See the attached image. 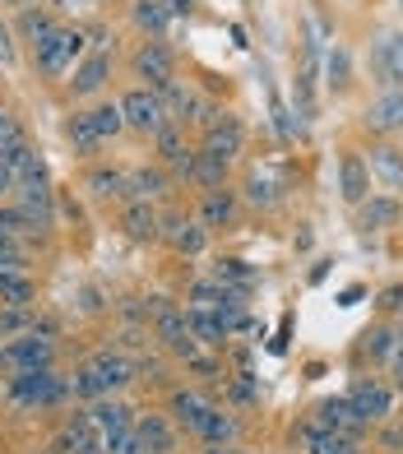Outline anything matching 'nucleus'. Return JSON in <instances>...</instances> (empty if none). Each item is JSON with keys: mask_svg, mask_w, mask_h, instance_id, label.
<instances>
[{"mask_svg": "<svg viewBox=\"0 0 403 454\" xmlns=\"http://www.w3.org/2000/svg\"><path fill=\"white\" fill-rule=\"evenodd\" d=\"M24 218H28L33 227H51V218H56V204H51V185H47V172L24 181Z\"/></svg>", "mask_w": 403, "mask_h": 454, "instance_id": "nucleus-9", "label": "nucleus"}, {"mask_svg": "<svg viewBox=\"0 0 403 454\" xmlns=\"http://www.w3.org/2000/svg\"><path fill=\"white\" fill-rule=\"evenodd\" d=\"M380 60L390 66V74H394V79H403V33L385 37V47H380Z\"/></svg>", "mask_w": 403, "mask_h": 454, "instance_id": "nucleus-39", "label": "nucleus"}, {"mask_svg": "<svg viewBox=\"0 0 403 454\" xmlns=\"http://www.w3.org/2000/svg\"><path fill=\"white\" fill-rule=\"evenodd\" d=\"M158 98H163V112H176V116H190V112H199L195 93H190V89H181L176 79H167V84H158Z\"/></svg>", "mask_w": 403, "mask_h": 454, "instance_id": "nucleus-27", "label": "nucleus"}, {"mask_svg": "<svg viewBox=\"0 0 403 454\" xmlns=\"http://www.w3.org/2000/svg\"><path fill=\"white\" fill-rule=\"evenodd\" d=\"M172 10L163 5V0H135V24L139 28H149V33H163L167 24H172Z\"/></svg>", "mask_w": 403, "mask_h": 454, "instance_id": "nucleus-25", "label": "nucleus"}, {"mask_svg": "<svg viewBox=\"0 0 403 454\" xmlns=\"http://www.w3.org/2000/svg\"><path fill=\"white\" fill-rule=\"evenodd\" d=\"M399 348H403V329H399Z\"/></svg>", "mask_w": 403, "mask_h": 454, "instance_id": "nucleus-51", "label": "nucleus"}, {"mask_svg": "<svg viewBox=\"0 0 403 454\" xmlns=\"http://www.w3.org/2000/svg\"><path fill=\"white\" fill-rule=\"evenodd\" d=\"M172 412H176V422L181 427H190V431H199V427H205V418H209V403L205 399H199V395H190V389H181V395L172 399Z\"/></svg>", "mask_w": 403, "mask_h": 454, "instance_id": "nucleus-18", "label": "nucleus"}, {"mask_svg": "<svg viewBox=\"0 0 403 454\" xmlns=\"http://www.w3.org/2000/svg\"><path fill=\"white\" fill-rule=\"evenodd\" d=\"M158 144H163V158L172 162L176 172H190V168H195V153L186 149V144H181V135H176L172 126H163V130H158Z\"/></svg>", "mask_w": 403, "mask_h": 454, "instance_id": "nucleus-26", "label": "nucleus"}, {"mask_svg": "<svg viewBox=\"0 0 403 454\" xmlns=\"http://www.w3.org/2000/svg\"><path fill=\"white\" fill-rule=\"evenodd\" d=\"M107 74H112V60H107V56H89L84 66L74 70L70 89H74V93H97V89L107 84Z\"/></svg>", "mask_w": 403, "mask_h": 454, "instance_id": "nucleus-17", "label": "nucleus"}, {"mask_svg": "<svg viewBox=\"0 0 403 454\" xmlns=\"http://www.w3.org/2000/svg\"><path fill=\"white\" fill-rule=\"evenodd\" d=\"M135 70L149 79V84L158 89V84H167L172 79V56H167V47H158V43H149L144 51L135 56Z\"/></svg>", "mask_w": 403, "mask_h": 454, "instance_id": "nucleus-14", "label": "nucleus"}, {"mask_svg": "<svg viewBox=\"0 0 403 454\" xmlns=\"http://www.w3.org/2000/svg\"><path fill=\"white\" fill-rule=\"evenodd\" d=\"M120 116H126V126L144 130V135H158L167 126V112H163V98L149 93V89H130L120 98Z\"/></svg>", "mask_w": 403, "mask_h": 454, "instance_id": "nucleus-2", "label": "nucleus"}, {"mask_svg": "<svg viewBox=\"0 0 403 454\" xmlns=\"http://www.w3.org/2000/svg\"><path fill=\"white\" fill-rule=\"evenodd\" d=\"M93 371H97V380H103V389H120L130 376H135V366L120 357V353H97L93 362H89Z\"/></svg>", "mask_w": 403, "mask_h": 454, "instance_id": "nucleus-16", "label": "nucleus"}, {"mask_svg": "<svg viewBox=\"0 0 403 454\" xmlns=\"http://www.w3.org/2000/svg\"><path fill=\"white\" fill-rule=\"evenodd\" d=\"M10 5H28V0H10Z\"/></svg>", "mask_w": 403, "mask_h": 454, "instance_id": "nucleus-50", "label": "nucleus"}, {"mask_svg": "<svg viewBox=\"0 0 403 454\" xmlns=\"http://www.w3.org/2000/svg\"><path fill=\"white\" fill-rule=\"evenodd\" d=\"M186 325H190L195 343H223V339H228L223 325H218V316L205 311V306H190V311H186Z\"/></svg>", "mask_w": 403, "mask_h": 454, "instance_id": "nucleus-20", "label": "nucleus"}, {"mask_svg": "<svg viewBox=\"0 0 403 454\" xmlns=\"http://www.w3.org/2000/svg\"><path fill=\"white\" fill-rule=\"evenodd\" d=\"M66 445H74V454H107V441H103V431L93 427L89 412H79L66 427Z\"/></svg>", "mask_w": 403, "mask_h": 454, "instance_id": "nucleus-12", "label": "nucleus"}, {"mask_svg": "<svg viewBox=\"0 0 403 454\" xmlns=\"http://www.w3.org/2000/svg\"><path fill=\"white\" fill-rule=\"evenodd\" d=\"M329 74H334V84H348V56L344 51L329 56Z\"/></svg>", "mask_w": 403, "mask_h": 454, "instance_id": "nucleus-43", "label": "nucleus"}, {"mask_svg": "<svg viewBox=\"0 0 403 454\" xmlns=\"http://www.w3.org/2000/svg\"><path fill=\"white\" fill-rule=\"evenodd\" d=\"M79 51H84V37L70 33V28H51L43 43H37V66H43L47 74H60Z\"/></svg>", "mask_w": 403, "mask_h": 454, "instance_id": "nucleus-3", "label": "nucleus"}, {"mask_svg": "<svg viewBox=\"0 0 403 454\" xmlns=\"http://www.w3.org/2000/svg\"><path fill=\"white\" fill-rule=\"evenodd\" d=\"M371 172L390 185V191H403V153L394 149H376L371 153Z\"/></svg>", "mask_w": 403, "mask_h": 454, "instance_id": "nucleus-22", "label": "nucleus"}, {"mask_svg": "<svg viewBox=\"0 0 403 454\" xmlns=\"http://www.w3.org/2000/svg\"><path fill=\"white\" fill-rule=\"evenodd\" d=\"M0 60H5V66L14 60V47H10V28H5V24H0Z\"/></svg>", "mask_w": 403, "mask_h": 454, "instance_id": "nucleus-46", "label": "nucleus"}, {"mask_svg": "<svg viewBox=\"0 0 403 454\" xmlns=\"http://www.w3.org/2000/svg\"><path fill=\"white\" fill-rule=\"evenodd\" d=\"M89 121H93V130H97V139H112L120 126H126V116H120V102H107V107H97V112H89Z\"/></svg>", "mask_w": 403, "mask_h": 454, "instance_id": "nucleus-34", "label": "nucleus"}, {"mask_svg": "<svg viewBox=\"0 0 403 454\" xmlns=\"http://www.w3.org/2000/svg\"><path fill=\"white\" fill-rule=\"evenodd\" d=\"M246 195H251L255 204H274V200H278V191H274V181H269V176H260V172L251 176V185H246Z\"/></svg>", "mask_w": 403, "mask_h": 454, "instance_id": "nucleus-41", "label": "nucleus"}, {"mask_svg": "<svg viewBox=\"0 0 403 454\" xmlns=\"http://www.w3.org/2000/svg\"><path fill=\"white\" fill-rule=\"evenodd\" d=\"M89 418H93V427L97 431H103V441H107V450L120 441V436H126V431H130V408L126 403H112V399H97V408L89 412Z\"/></svg>", "mask_w": 403, "mask_h": 454, "instance_id": "nucleus-10", "label": "nucleus"}, {"mask_svg": "<svg viewBox=\"0 0 403 454\" xmlns=\"http://www.w3.org/2000/svg\"><path fill=\"white\" fill-rule=\"evenodd\" d=\"M232 209H236V204H232L228 191H209V195H205V223H209V227L232 223Z\"/></svg>", "mask_w": 403, "mask_h": 454, "instance_id": "nucleus-33", "label": "nucleus"}, {"mask_svg": "<svg viewBox=\"0 0 403 454\" xmlns=\"http://www.w3.org/2000/svg\"><path fill=\"white\" fill-rule=\"evenodd\" d=\"M51 28H56V24H51V19H47V14H33V10L24 14V37H33V47H37V43H43V37H47Z\"/></svg>", "mask_w": 403, "mask_h": 454, "instance_id": "nucleus-40", "label": "nucleus"}, {"mask_svg": "<svg viewBox=\"0 0 403 454\" xmlns=\"http://www.w3.org/2000/svg\"><path fill=\"white\" fill-rule=\"evenodd\" d=\"M74 395H79V399H103V395H107L93 366H84V371H79V376H74Z\"/></svg>", "mask_w": 403, "mask_h": 454, "instance_id": "nucleus-38", "label": "nucleus"}, {"mask_svg": "<svg viewBox=\"0 0 403 454\" xmlns=\"http://www.w3.org/2000/svg\"><path fill=\"white\" fill-rule=\"evenodd\" d=\"M199 436H205L209 445H228L232 436H236V422L228 418V412H209V418H205V427H199Z\"/></svg>", "mask_w": 403, "mask_h": 454, "instance_id": "nucleus-32", "label": "nucleus"}, {"mask_svg": "<svg viewBox=\"0 0 403 454\" xmlns=\"http://www.w3.org/2000/svg\"><path fill=\"white\" fill-rule=\"evenodd\" d=\"M205 454H228V450H205Z\"/></svg>", "mask_w": 403, "mask_h": 454, "instance_id": "nucleus-49", "label": "nucleus"}, {"mask_svg": "<svg viewBox=\"0 0 403 454\" xmlns=\"http://www.w3.org/2000/svg\"><path fill=\"white\" fill-rule=\"evenodd\" d=\"M10 395L24 408H51V403L66 399V385H60V376H51V366H43V371H19Z\"/></svg>", "mask_w": 403, "mask_h": 454, "instance_id": "nucleus-1", "label": "nucleus"}, {"mask_svg": "<svg viewBox=\"0 0 403 454\" xmlns=\"http://www.w3.org/2000/svg\"><path fill=\"white\" fill-rule=\"evenodd\" d=\"M163 5H167L172 14H190V5H195V0H163Z\"/></svg>", "mask_w": 403, "mask_h": 454, "instance_id": "nucleus-47", "label": "nucleus"}, {"mask_svg": "<svg viewBox=\"0 0 403 454\" xmlns=\"http://www.w3.org/2000/svg\"><path fill=\"white\" fill-rule=\"evenodd\" d=\"M338 181H344V200L348 204H361L371 191V172H367V162H361L357 153H348L344 162H338Z\"/></svg>", "mask_w": 403, "mask_h": 454, "instance_id": "nucleus-11", "label": "nucleus"}, {"mask_svg": "<svg viewBox=\"0 0 403 454\" xmlns=\"http://www.w3.org/2000/svg\"><path fill=\"white\" fill-rule=\"evenodd\" d=\"M353 408H357V418L361 422H380V418H390V408H394V395L380 380H361L357 389H353V399H348Z\"/></svg>", "mask_w": 403, "mask_h": 454, "instance_id": "nucleus-7", "label": "nucleus"}, {"mask_svg": "<svg viewBox=\"0 0 403 454\" xmlns=\"http://www.w3.org/2000/svg\"><path fill=\"white\" fill-rule=\"evenodd\" d=\"M228 297H236V293H232V287H223L218 278L190 287V301H195V306H205V311H213V306H218V301H228Z\"/></svg>", "mask_w": 403, "mask_h": 454, "instance_id": "nucleus-35", "label": "nucleus"}, {"mask_svg": "<svg viewBox=\"0 0 403 454\" xmlns=\"http://www.w3.org/2000/svg\"><path fill=\"white\" fill-rule=\"evenodd\" d=\"M158 339H163L176 357H195V334L181 311H172V306H158Z\"/></svg>", "mask_w": 403, "mask_h": 454, "instance_id": "nucleus-6", "label": "nucleus"}, {"mask_svg": "<svg viewBox=\"0 0 403 454\" xmlns=\"http://www.w3.org/2000/svg\"><path fill=\"white\" fill-rule=\"evenodd\" d=\"M0 301L14 306V311H24V306L33 301V283L24 274H0Z\"/></svg>", "mask_w": 403, "mask_h": 454, "instance_id": "nucleus-28", "label": "nucleus"}, {"mask_svg": "<svg viewBox=\"0 0 403 454\" xmlns=\"http://www.w3.org/2000/svg\"><path fill=\"white\" fill-rule=\"evenodd\" d=\"M158 237H167L181 255H199V251H205V241H209V237H205V227L190 223L186 214H167V218H158Z\"/></svg>", "mask_w": 403, "mask_h": 454, "instance_id": "nucleus-4", "label": "nucleus"}, {"mask_svg": "<svg viewBox=\"0 0 403 454\" xmlns=\"http://www.w3.org/2000/svg\"><path fill=\"white\" fill-rule=\"evenodd\" d=\"M223 172H228V162H223V158L195 153V168H190V176H195L199 185H209V191H218V185H223Z\"/></svg>", "mask_w": 403, "mask_h": 454, "instance_id": "nucleus-31", "label": "nucleus"}, {"mask_svg": "<svg viewBox=\"0 0 403 454\" xmlns=\"http://www.w3.org/2000/svg\"><path fill=\"white\" fill-rule=\"evenodd\" d=\"M126 232H130L135 241H153V237H158V214L149 209L144 200H139V204H130V209H126Z\"/></svg>", "mask_w": 403, "mask_h": 454, "instance_id": "nucleus-24", "label": "nucleus"}, {"mask_svg": "<svg viewBox=\"0 0 403 454\" xmlns=\"http://www.w3.org/2000/svg\"><path fill=\"white\" fill-rule=\"evenodd\" d=\"M10 126H14V121H10V116H5V112H0V135H5V130H10Z\"/></svg>", "mask_w": 403, "mask_h": 454, "instance_id": "nucleus-48", "label": "nucleus"}, {"mask_svg": "<svg viewBox=\"0 0 403 454\" xmlns=\"http://www.w3.org/2000/svg\"><path fill=\"white\" fill-rule=\"evenodd\" d=\"M135 436L139 445H144V454H172V427L163 418H144V422H135Z\"/></svg>", "mask_w": 403, "mask_h": 454, "instance_id": "nucleus-15", "label": "nucleus"}, {"mask_svg": "<svg viewBox=\"0 0 403 454\" xmlns=\"http://www.w3.org/2000/svg\"><path fill=\"white\" fill-rule=\"evenodd\" d=\"M0 274H19V246L0 241Z\"/></svg>", "mask_w": 403, "mask_h": 454, "instance_id": "nucleus-42", "label": "nucleus"}, {"mask_svg": "<svg viewBox=\"0 0 403 454\" xmlns=\"http://www.w3.org/2000/svg\"><path fill=\"white\" fill-rule=\"evenodd\" d=\"M14 191V168L10 162H0V195H10Z\"/></svg>", "mask_w": 403, "mask_h": 454, "instance_id": "nucleus-45", "label": "nucleus"}, {"mask_svg": "<svg viewBox=\"0 0 403 454\" xmlns=\"http://www.w3.org/2000/svg\"><path fill=\"white\" fill-rule=\"evenodd\" d=\"M89 191H93L97 200L126 195V176H120V172H93V176H89Z\"/></svg>", "mask_w": 403, "mask_h": 454, "instance_id": "nucleus-36", "label": "nucleus"}, {"mask_svg": "<svg viewBox=\"0 0 403 454\" xmlns=\"http://www.w3.org/2000/svg\"><path fill=\"white\" fill-rule=\"evenodd\" d=\"M70 144H74V149H97V144H103V139H97V130H93V121L89 116H74L70 121Z\"/></svg>", "mask_w": 403, "mask_h": 454, "instance_id": "nucleus-37", "label": "nucleus"}, {"mask_svg": "<svg viewBox=\"0 0 403 454\" xmlns=\"http://www.w3.org/2000/svg\"><path fill=\"white\" fill-rule=\"evenodd\" d=\"M367 348H371L376 357H385V353H390V334H385V329H376V334L367 339Z\"/></svg>", "mask_w": 403, "mask_h": 454, "instance_id": "nucleus-44", "label": "nucleus"}, {"mask_svg": "<svg viewBox=\"0 0 403 454\" xmlns=\"http://www.w3.org/2000/svg\"><path fill=\"white\" fill-rule=\"evenodd\" d=\"M306 445H311V454H353L357 450L353 436H344V431H325V427H311Z\"/></svg>", "mask_w": 403, "mask_h": 454, "instance_id": "nucleus-19", "label": "nucleus"}, {"mask_svg": "<svg viewBox=\"0 0 403 454\" xmlns=\"http://www.w3.org/2000/svg\"><path fill=\"white\" fill-rule=\"evenodd\" d=\"M0 362L14 366V371H43V366H51V343H47V339H37V334L14 339L5 353H0Z\"/></svg>", "mask_w": 403, "mask_h": 454, "instance_id": "nucleus-5", "label": "nucleus"}, {"mask_svg": "<svg viewBox=\"0 0 403 454\" xmlns=\"http://www.w3.org/2000/svg\"><path fill=\"white\" fill-rule=\"evenodd\" d=\"M213 278L223 283V287H236V293H246V287L255 283V270H251V264H241V260H218Z\"/></svg>", "mask_w": 403, "mask_h": 454, "instance_id": "nucleus-29", "label": "nucleus"}, {"mask_svg": "<svg viewBox=\"0 0 403 454\" xmlns=\"http://www.w3.org/2000/svg\"><path fill=\"white\" fill-rule=\"evenodd\" d=\"M367 121H371L376 130H403V93H385V98L371 107Z\"/></svg>", "mask_w": 403, "mask_h": 454, "instance_id": "nucleus-21", "label": "nucleus"}, {"mask_svg": "<svg viewBox=\"0 0 403 454\" xmlns=\"http://www.w3.org/2000/svg\"><path fill=\"white\" fill-rule=\"evenodd\" d=\"M399 204L394 200H361V223L367 227H390V223H399Z\"/></svg>", "mask_w": 403, "mask_h": 454, "instance_id": "nucleus-30", "label": "nucleus"}, {"mask_svg": "<svg viewBox=\"0 0 403 454\" xmlns=\"http://www.w3.org/2000/svg\"><path fill=\"white\" fill-rule=\"evenodd\" d=\"M163 185H167V176L158 172V168H139V172L126 176V195H135V200H153V195H163Z\"/></svg>", "mask_w": 403, "mask_h": 454, "instance_id": "nucleus-23", "label": "nucleus"}, {"mask_svg": "<svg viewBox=\"0 0 403 454\" xmlns=\"http://www.w3.org/2000/svg\"><path fill=\"white\" fill-rule=\"evenodd\" d=\"M241 139H246V135H241V126H236L232 116H223V121H209V126H205V153H209V158H223V162H232V158L241 153Z\"/></svg>", "mask_w": 403, "mask_h": 454, "instance_id": "nucleus-8", "label": "nucleus"}, {"mask_svg": "<svg viewBox=\"0 0 403 454\" xmlns=\"http://www.w3.org/2000/svg\"><path fill=\"white\" fill-rule=\"evenodd\" d=\"M315 427H325V431H344V436H357L361 431V418H357V408L348 399H329L325 408H320V422Z\"/></svg>", "mask_w": 403, "mask_h": 454, "instance_id": "nucleus-13", "label": "nucleus"}]
</instances>
